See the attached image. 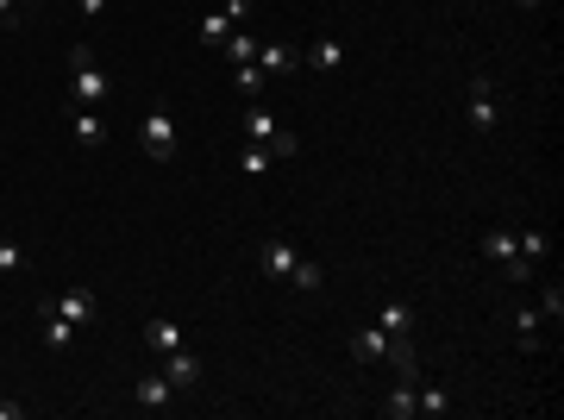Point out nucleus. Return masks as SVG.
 Instances as JSON below:
<instances>
[{
  "label": "nucleus",
  "instance_id": "f257e3e1",
  "mask_svg": "<svg viewBox=\"0 0 564 420\" xmlns=\"http://www.w3.org/2000/svg\"><path fill=\"white\" fill-rule=\"evenodd\" d=\"M245 145H264V151H270L276 163H282V157H301V145H295V132L282 126V120H276L270 107H251V113H245Z\"/></svg>",
  "mask_w": 564,
  "mask_h": 420
},
{
  "label": "nucleus",
  "instance_id": "f03ea898",
  "mask_svg": "<svg viewBox=\"0 0 564 420\" xmlns=\"http://www.w3.org/2000/svg\"><path fill=\"white\" fill-rule=\"evenodd\" d=\"M69 88H76V101H107L113 95L107 69L94 63V44H69Z\"/></svg>",
  "mask_w": 564,
  "mask_h": 420
},
{
  "label": "nucleus",
  "instance_id": "7ed1b4c3",
  "mask_svg": "<svg viewBox=\"0 0 564 420\" xmlns=\"http://www.w3.org/2000/svg\"><path fill=\"white\" fill-rule=\"evenodd\" d=\"M138 145H145V157H151V163H170V157H176V145H182L176 113H170V107H151V113H145V126H138Z\"/></svg>",
  "mask_w": 564,
  "mask_h": 420
},
{
  "label": "nucleus",
  "instance_id": "20e7f679",
  "mask_svg": "<svg viewBox=\"0 0 564 420\" xmlns=\"http://www.w3.org/2000/svg\"><path fill=\"white\" fill-rule=\"evenodd\" d=\"M464 120H470V132H477V138H496V126H502V107H496V82H489V76H470Z\"/></svg>",
  "mask_w": 564,
  "mask_h": 420
},
{
  "label": "nucleus",
  "instance_id": "39448f33",
  "mask_svg": "<svg viewBox=\"0 0 564 420\" xmlns=\"http://www.w3.org/2000/svg\"><path fill=\"white\" fill-rule=\"evenodd\" d=\"M483 258L489 264H502V276H508V283H527V258H521V245H514V232H502V226H489L483 232Z\"/></svg>",
  "mask_w": 564,
  "mask_h": 420
},
{
  "label": "nucleus",
  "instance_id": "423d86ee",
  "mask_svg": "<svg viewBox=\"0 0 564 420\" xmlns=\"http://www.w3.org/2000/svg\"><path fill=\"white\" fill-rule=\"evenodd\" d=\"M245 13H251V0H220L214 13H201V44H226Z\"/></svg>",
  "mask_w": 564,
  "mask_h": 420
},
{
  "label": "nucleus",
  "instance_id": "0eeeda50",
  "mask_svg": "<svg viewBox=\"0 0 564 420\" xmlns=\"http://www.w3.org/2000/svg\"><path fill=\"white\" fill-rule=\"evenodd\" d=\"M295 258H301V251H295L289 239H264V245H257V264H264V276H270V283H289Z\"/></svg>",
  "mask_w": 564,
  "mask_h": 420
},
{
  "label": "nucleus",
  "instance_id": "6e6552de",
  "mask_svg": "<svg viewBox=\"0 0 564 420\" xmlns=\"http://www.w3.org/2000/svg\"><path fill=\"white\" fill-rule=\"evenodd\" d=\"M132 395H138V408H151V414H163V408H176V383L163 377V370H157V377L145 370V377L132 383Z\"/></svg>",
  "mask_w": 564,
  "mask_h": 420
},
{
  "label": "nucleus",
  "instance_id": "1a4fd4ad",
  "mask_svg": "<svg viewBox=\"0 0 564 420\" xmlns=\"http://www.w3.org/2000/svg\"><path fill=\"white\" fill-rule=\"evenodd\" d=\"M257 69H264L270 82H276V76H295V69H301V51H295V44H257Z\"/></svg>",
  "mask_w": 564,
  "mask_h": 420
},
{
  "label": "nucleus",
  "instance_id": "9d476101",
  "mask_svg": "<svg viewBox=\"0 0 564 420\" xmlns=\"http://www.w3.org/2000/svg\"><path fill=\"white\" fill-rule=\"evenodd\" d=\"M339 63H345V44L339 38H314L308 51H301V69H314V76H333Z\"/></svg>",
  "mask_w": 564,
  "mask_h": 420
},
{
  "label": "nucleus",
  "instance_id": "9b49d317",
  "mask_svg": "<svg viewBox=\"0 0 564 420\" xmlns=\"http://www.w3.org/2000/svg\"><path fill=\"white\" fill-rule=\"evenodd\" d=\"M383 364L395 370V377H408V383H420V352H414V333H402V339H389V352H383Z\"/></svg>",
  "mask_w": 564,
  "mask_h": 420
},
{
  "label": "nucleus",
  "instance_id": "f8f14e48",
  "mask_svg": "<svg viewBox=\"0 0 564 420\" xmlns=\"http://www.w3.org/2000/svg\"><path fill=\"white\" fill-rule=\"evenodd\" d=\"M163 377H170L176 389H195V383H201V358L176 345V352H163Z\"/></svg>",
  "mask_w": 564,
  "mask_h": 420
},
{
  "label": "nucleus",
  "instance_id": "ddd939ff",
  "mask_svg": "<svg viewBox=\"0 0 564 420\" xmlns=\"http://www.w3.org/2000/svg\"><path fill=\"white\" fill-rule=\"evenodd\" d=\"M383 352H389L383 326H358V333H351V358H358V364H383Z\"/></svg>",
  "mask_w": 564,
  "mask_h": 420
},
{
  "label": "nucleus",
  "instance_id": "4468645a",
  "mask_svg": "<svg viewBox=\"0 0 564 420\" xmlns=\"http://www.w3.org/2000/svg\"><path fill=\"white\" fill-rule=\"evenodd\" d=\"M69 132H76V145H88V151H101V145H107V120H101L94 107H82L76 120H69Z\"/></svg>",
  "mask_w": 564,
  "mask_h": 420
},
{
  "label": "nucleus",
  "instance_id": "2eb2a0df",
  "mask_svg": "<svg viewBox=\"0 0 564 420\" xmlns=\"http://www.w3.org/2000/svg\"><path fill=\"white\" fill-rule=\"evenodd\" d=\"M383 414H389V420H414V414H420V395H414V383H408V377H395Z\"/></svg>",
  "mask_w": 564,
  "mask_h": 420
},
{
  "label": "nucleus",
  "instance_id": "dca6fc26",
  "mask_svg": "<svg viewBox=\"0 0 564 420\" xmlns=\"http://www.w3.org/2000/svg\"><path fill=\"white\" fill-rule=\"evenodd\" d=\"M145 345H151L157 358H163V352H176V345H182V326H176V320H163V314L145 320Z\"/></svg>",
  "mask_w": 564,
  "mask_h": 420
},
{
  "label": "nucleus",
  "instance_id": "f3484780",
  "mask_svg": "<svg viewBox=\"0 0 564 420\" xmlns=\"http://www.w3.org/2000/svg\"><path fill=\"white\" fill-rule=\"evenodd\" d=\"M376 326H383L389 339H402V333H414V308H408V301H383V314H376Z\"/></svg>",
  "mask_w": 564,
  "mask_h": 420
},
{
  "label": "nucleus",
  "instance_id": "a211bd4d",
  "mask_svg": "<svg viewBox=\"0 0 564 420\" xmlns=\"http://www.w3.org/2000/svg\"><path fill=\"white\" fill-rule=\"evenodd\" d=\"M57 314L76 320V326H88V320H94V295H88V289H63V295H57Z\"/></svg>",
  "mask_w": 564,
  "mask_h": 420
},
{
  "label": "nucleus",
  "instance_id": "6ab92c4d",
  "mask_svg": "<svg viewBox=\"0 0 564 420\" xmlns=\"http://www.w3.org/2000/svg\"><path fill=\"white\" fill-rule=\"evenodd\" d=\"M232 82H239V95H264V88H270V76H264V69H257V63H232Z\"/></svg>",
  "mask_w": 564,
  "mask_h": 420
},
{
  "label": "nucleus",
  "instance_id": "aec40b11",
  "mask_svg": "<svg viewBox=\"0 0 564 420\" xmlns=\"http://www.w3.org/2000/svg\"><path fill=\"white\" fill-rule=\"evenodd\" d=\"M289 283H295V289H301V295H314V289H320V283H326V270H320V264H314V258H295V270H289Z\"/></svg>",
  "mask_w": 564,
  "mask_h": 420
},
{
  "label": "nucleus",
  "instance_id": "412c9836",
  "mask_svg": "<svg viewBox=\"0 0 564 420\" xmlns=\"http://www.w3.org/2000/svg\"><path fill=\"white\" fill-rule=\"evenodd\" d=\"M220 57H226V63H257V38H251V32H232V38L220 44Z\"/></svg>",
  "mask_w": 564,
  "mask_h": 420
},
{
  "label": "nucleus",
  "instance_id": "4be33fe9",
  "mask_svg": "<svg viewBox=\"0 0 564 420\" xmlns=\"http://www.w3.org/2000/svg\"><path fill=\"white\" fill-rule=\"evenodd\" d=\"M514 245H521V258H527V264H546V232H539V226L514 232Z\"/></svg>",
  "mask_w": 564,
  "mask_h": 420
},
{
  "label": "nucleus",
  "instance_id": "5701e85b",
  "mask_svg": "<svg viewBox=\"0 0 564 420\" xmlns=\"http://www.w3.org/2000/svg\"><path fill=\"white\" fill-rule=\"evenodd\" d=\"M414 395H420V414H452V389L427 383V389H414Z\"/></svg>",
  "mask_w": 564,
  "mask_h": 420
},
{
  "label": "nucleus",
  "instance_id": "b1692460",
  "mask_svg": "<svg viewBox=\"0 0 564 420\" xmlns=\"http://www.w3.org/2000/svg\"><path fill=\"white\" fill-rule=\"evenodd\" d=\"M19 270H26V251H19V239L0 232V276H19Z\"/></svg>",
  "mask_w": 564,
  "mask_h": 420
},
{
  "label": "nucleus",
  "instance_id": "393cba45",
  "mask_svg": "<svg viewBox=\"0 0 564 420\" xmlns=\"http://www.w3.org/2000/svg\"><path fill=\"white\" fill-rule=\"evenodd\" d=\"M270 163H276V157H270L264 145H245V151H239V170H245V176H264Z\"/></svg>",
  "mask_w": 564,
  "mask_h": 420
},
{
  "label": "nucleus",
  "instance_id": "a878e982",
  "mask_svg": "<svg viewBox=\"0 0 564 420\" xmlns=\"http://www.w3.org/2000/svg\"><path fill=\"white\" fill-rule=\"evenodd\" d=\"M539 320H552V326L564 320V289H558V283H552L546 295H539Z\"/></svg>",
  "mask_w": 564,
  "mask_h": 420
},
{
  "label": "nucleus",
  "instance_id": "bb28decb",
  "mask_svg": "<svg viewBox=\"0 0 564 420\" xmlns=\"http://www.w3.org/2000/svg\"><path fill=\"white\" fill-rule=\"evenodd\" d=\"M521 345H527V352H539V308L521 314Z\"/></svg>",
  "mask_w": 564,
  "mask_h": 420
},
{
  "label": "nucleus",
  "instance_id": "cd10ccee",
  "mask_svg": "<svg viewBox=\"0 0 564 420\" xmlns=\"http://www.w3.org/2000/svg\"><path fill=\"white\" fill-rule=\"evenodd\" d=\"M76 7H82V19H101V13H107V0H76Z\"/></svg>",
  "mask_w": 564,
  "mask_h": 420
},
{
  "label": "nucleus",
  "instance_id": "c85d7f7f",
  "mask_svg": "<svg viewBox=\"0 0 564 420\" xmlns=\"http://www.w3.org/2000/svg\"><path fill=\"white\" fill-rule=\"evenodd\" d=\"M0 420H26V402H0Z\"/></svg>",
  "mask_w": 564,
  "mask_h": 420
},
{
  "label": "nucleus",
  "instance_id": "c756f323",
  "mask_svg": "<svg viewBox=\"0 0 564 420\" xmlns=\"http://www.w3.org/2000/svg\"><path fill=\"white\" fill-rule=\"evenodd\" d=\"M0 13H7V19H19V0H0Z\"/></svg>",
  "mask_w": 564,
  "mask_h": 420
},
{
  "label": "nucleus",
  "instance_id": "7c9ffc66",
  "mask_svg": "<svg viewBox=\"0 0 564 420\" xmlns=\"http://www.w3.org/2000/svg\"><path fill=\"white\" fill-rule=\"evenodd\" d=\"M13 26H19V19H7V13H0V38H7V32H13Z\"/></svg>",
  "mask_w": 564,
  "mask_h": 420
},
{
  "label": "nucleus",
  "instance_id": "2f4dec72",
  "mask_svg": "<svg viewBox=\"0 0 564 420\" xmlns=\"http://www.w3.org/2000/svg\"><path fill=\"white\" fill-rule=\"evenodd\" d=\"M514 7H539V0H514Z\"/></svg>",
  "mask_w": 564,
  "mask_h": 420
},
{
  "label": "nucleus",
  "instance_id": "473e14b6",
  "mask_svg": "<svg viewBox=\"0 0 564 420\" xmlns=\"http://www.w3.org/2000/svg\"><path fill=\"white\" fill-rule=\"evenodd\" d=\"M19 7H32V0H19Z\"/></svg>",
  "mask_w": 564,
  "mask_h": 420
}]
</instances>
